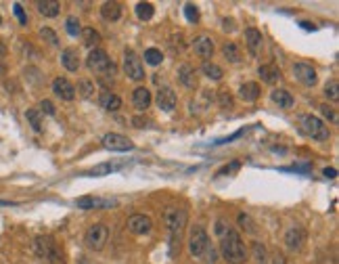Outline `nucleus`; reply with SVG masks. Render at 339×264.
I'll return each mask as SVG.
<instances>
[{
    "label": "nucleus",
    "mask_w": 339,
    "mask_h": 264,
    "mask_svg": "<svg viewBox=\"0 0 339 264\" xmlns=\"http://www.w3.org/2000/svg\"><path fill=\"white\" fill-rule=\"evenodd\" d=\"M164 220L170 233V256H176V252H180V241H183V233L187 227V210L172 206L166 210Z\"/></svg>",
    "instance_id": "1"
},
{
    "label": "nucleus",
    "mask_w": 339,
    "mask_h": 264,
    "mask_svg": "<svg viewBox=\"0 0 339 264\" xmlns=\"http://www.w3.org/2000/svg\"><path fill=\"white\" fill-rule=\"evenodd\" d=\"M220 252L229 264H243L247 260V248L237 231L229 229L220 237Z\"/></svg>",
    "instance_id": "2"
},
{
    "label": "nucleus",
    "mask_w": 339,
    "mask_h": 264,
    "mask_svg": "<svg viewBox=\"0 0 339 264\" xmlns=\"http://www.w3.org/2000/svg\"><path fill=\"white\" fill-rule=\"evenodd\" d=\"M34 252L44 264H67L63 250L57 246V241L51 235H40L34 241Z\"/></svg>",
    "instance_id": "3"
},
{
    "label": "nucleus",
    "mask_w": 339,
    "mask_h": 264,
    "mask_svg": "<svg viewBox=\"0 0 339 264\" xmlns=\"http://www.w3.org/2000/svg\"><path fill=\"white\" fill-rule=\"evenodd\" d=\"M88 70L95 72V74H101V76H116V65H113V61L109 59L107 51L103 49H93L88 55Z\"/></svg>",
    "instance_id": "4"
},
{
    "label": "nucleus",
    "mask_w": 339,
    "mask_h": 264,
    "mask_svg": "<svg viewBox=\"0 0 339 264\" xmlns=\"http://www.w3.org/2000/svg\"><path fill=\"white\" fill-rule=\"evenodd\" d=\"M300 124H302V130L306 132L310 139H314V141H327V139L331 137V132H329V128L325 126V122H323L321 118L312 116V114L302 116V118H300Z\"/></svg>",
    "instance_id": "5"
},
{
    "label": "nucleus",
    "mask_w": 339,
    "mask_h": 264,
    "mask_svg": "<svg viewBox=\"0 0 339 264\" xmlns=\"http://www.w3.org/2000/svg\"><path fill=\"white\" fill-rule=\"evenodd\" d=\"M107 239H109V229H107L105 225H101V223L90 227V229L86 231V237H84L86 246H88L90 250H95V252H101V250L105 248Z\"/></svg>",
    "instance_id": "6"
},
{
    "label": "nucleus",
    "mask_w": 339,
    "mask_h": 264,
    "mask_svg": "<svg viewBox=\"0 0 339 264\" xmlns=\"http://www.w3.org/2000/svg\"><path fill=\"white\" fill-rule=\"evenodd\" d=\"M208 248H210V239H208V233H206V229L203 227H195L193 231H191V239H189V250H191V254L193 256H203L208 252Z\"/></svg>",
    "instance_id": "7"
},
{
    "label": "nucleus",
    "mask_w": 339,
    "mask_h": 264,
    "mask_svg": "<svg viewBox=\"0 0 339 264\" xmlns=\"http://www.w3.org/2000/svg\"><path fill=\"white\" fill-rule=\"evenodd\" d=\"M124 72L132 80H143L145 78L143 61L139 59V55L134 53V51H126V55H124Z\"/></svg>",
    "instance_id": "8"
},
{
    "label": "nucleus",
    "mask_w": 339,
    "mask_h": 264,
    "mask_svg": "<svg viewBox=\"0 0 339 264\" xmlns=\"http://www.w3.org/2000/svg\"><path fill=\"white\" fill-rule=\"evenodd\" d=\"M103 145L111 151H130L134 149V143L124 137V135H116V132H109V135L103 137Z\"/></svg>",
    "instance_id": "9"
},
{
    "label": "nucleus",
    "mask_w": 339,
    "mask_h": 264,
    "mask_svg": "<svg viewBox=\"0 0 339 264\" xmlns=\"http://www.w3.org/2000/svg\"><path fill=\"white\" fill-rule=\"evenodd\" d=\"M151 229H153V223L145 214H134L128 218V231L134 235H147V233H151Z\"/></svg>",
    "instance_id": "10"
},
{
    "label": "nucleus",
    "mask_w": 339,
    "mask_h": 264,
    "mask_svg": "<svg viewBox=\"0 0 339 264\" xmlns=\"http://www.w3.org/2000/svg\"><path fill=\"white\" fill-rule=\"evenodd\" d=\"M293 74H296V78L302 84H306V86H314L316 82H319L316 70L312 68V65H308V63H296V65H293Z\"/></svg>",
    "instance_id": "11"
},
{
    "label": "nucleus",
    "mask_w": 339,
    "mask_h": 264,
    "mask_svg": "<svg viewBox=\"0 0 339 264\" xmlns=\"http://www.w3.org/2000/svg\"><path fill=\"white\" fill-rule=\"evenodd\" d=\"M285 244H287V250H291V252H300V250L304 248V244H306V231H304L302 227H293V229H289L287 235H285Z\"/></svg>",
    "instance_id": "12"
},
{
    "label": "nucleus",
    "mask_w": 339,
    "mask_h": 264,
    "mask_svg": "<svg viewBox=\"0 0 339 264\" xmlns=\"http://www.w3.org/2000/svg\"><path fill=\"white\" fill-rule=\"evenodd\" d=\"M53 93L63 99V101H74L76 99V86L70 82V80H65V78H55L53 82Z\"/></svg>",
    "instance_id": "13"
},
{
    "label": "nucleus",
    "mask_w": 339,
    "mask_h": 264,
    "mask_svg": "<svg viewBox=\"0 0 339 264\" xmlns=\"http://www.w3.org/2000/svg\"><path fill=\"white\" fill-rule=\"evenodd\" d=\"M245 44H247V49H250V53L254 57H258L264 49V36L262 32H258L256 28H247L245 30Z\"/></svg>",
    "instance_id": "14"
},
{
    "label": "nucleus",
    "mask_w": 339,
    "mask_h": 264,
    "mask_svg": "<svg viewBox=\"0 0 339 264\" xmlns=\"http://www.w3.org/2000/svg\"><path fill=\"white\" fill-rule=\"evenodd\" d=\"M178 82L183 84L185 88H189V91H195V88L199 86V80H197V70L193 68V65H180L178 68Z\"/></svg>",
    "instance_id": "15"
},
{
    "label": "nucleus",
    "mask_w": 339,
    "mask_h": 264,
    "mask_svg": "<svg viewBox=\"0 0 339 264\" xmlns=\"http://www.w3.org/2000/svg\"><path fill=\"white\" fill-rule=\"evenodd\" d=\"M193 49H195V53H197L201 59L208 61V59L214 55V40L208 38V36H197L195 42H193Z\"/></svg>",
    "instance_id": "16"
},
{
    "label": "nucleus",
    "mask_w": 339,
    "mask_h": 264,
    "mask_svg": "<svg viewBox=\"0 0 339 264\" xmlns=\"http://www.w3.org/2000/svg\"><path fill=\"white\" fill-rule=\"evenodd\" d=\"M178 99H176V93L172 91V88H162L160 93H157V105H160V109H164V112H174Z\"/></svg>",
    "instance_id": "17"
},
{
    "label": "nucleus",
    "mask_w": 339,
    "mask_h": 264,
    "mask_svg": "<svg viewBox=\"0 0 339 264\" xmlns=\"http://www.w3.org/2000/svg\"><path fill=\"white\" fill-rule=\"evenodd\" d=\"M61 61H63V68L67 72H78L80 70V53H78V49H65L63 55H61Z\"/></svg>",
    "instance_id": "18"
},
{
    "label": "nucleus",
    "mask_w": 339,
    "mask_h": 264,
    "mask_svg": "<svg viewBox=\"0 0 339 264\" xmlns=\"http://www.w3.org/2000/svg\"><path fill=\"white\" fill-rule=\"evenodd\" d=\"M76 206L82 208V210H93V208H111V206H116V202L99 200V197H80V200L76 202Z\"/></svg>",
    "instance_id": "19"
},
{
    "label": "nucleus",
    "mask_w": 339,
    "mask_h": 264,
    "mask_svg": "<svg viewBox=\"0 0 339 264\" xmlns=\"http://www.w3.org/2000/svg\"><path fill=\"white\" fill-rule=\"evenodd\" d=\"M99 103L103 109H107V112H118V109L122 107V99L118 95H113L111 91H103L101 97H99Z\"/></svg>",
    "instance_id": "20"
},
{
    "label": "nucleus",
    "mask_w": 339,
    "mask_h": 264,
    "mask_svg": "<svg viewBox=\"0 0 339 264\" xmlns=\"http://www.w3.org/2000/svg\"><path fill=\"white\" fill-rule=\"evenodd\" d=\"M132 103L137 109H141V112H145V109L151 105V93L147 91L145 86H139L137 91L132 93Z\"/></svg>",
    "instance_id": "21"
},
{
    "label": "nucleus",
    "mask_w": 339,
    "mask_h": 264,
    "mask_svg": "<svg viewBox=\"0 0 339 264\" xmlns=\"http://www.w3.org/2000/svg\"><path fill=\"white\" fill-rule=\"evenodd\" d=\"M239 95L245 103H254L260 99V86L256 82H245L241 88H239Z\"/></svg>",
    "instance_id": "22"
},
{
    "label": "nucleus",
    "mask_w": 339,
    "mask_h": 264,
    "mask_svg": "<svg viewBox=\"0 0 339 264\" xmlns=\"http://www.w3.org/2000/svg\"><path fill=\"white\" fill-rule=\"evenodd\" d=\"M270 99H273L281 109H291L293 107V95L289 91H285V88H277V91H273V95H270Z\"/></svg>",
    "instance_id": "23"
},
{
    "label": "nucleus",
    "mask_w": 339,
    "mask_h": 264,
    "mask_svg": "<svg viewBox=\"0 0 339 264\" xmlns=\"http://www.w3.org/2000/svg\"><path fill=\"white\" fill-rule=\"evenodd\" d=\"M258 74L266 84H277L279 78H281V70L277 68V65H260Z\"/></svg>",
    "instance_id": "24"
},
{
    "label": "nucleus",
    "mask_w": 339,
    "mask_h": 264,
    "mask_svg": "<svg viewBox=\"0 0 339 264\" xmlns=\"http://www.w3.org/2000/svg\"><path fill=\"white\" fill-rule=\"evenodd\" d=\"M38 11L44 17H57L59 11H61V5L55 3V0H40V3H38Z\"/></svg>",
    "instance_id": "25"
},
{
    "label": "nucleus",
    "mask_w": 339,
    "mask_h": 264,
    "mask_svg": "<svg viewBox=\"0 0 339 264\" xmlns=\"http://www.w3.org/2000/svg\"><path fill=\"white\" fill-rule=\"evenodd\" d=\"M222 55L226 57V61H231V63H241L243 61V55H241V51H239V47L235 42H226L222 47Z\"/></svg>",
    "instance_id": "26"
},
{
    "label": "nucleus",
    "mask_w": 339,
    "mask_h": 264,
    "mask_svg": "<svg viewBox=\"0 0 339 264\" xmlns=\"http://www.w3.org/2000/svg\"><path fill=\"white\" fill-rule=\"evenodd\" d=\"M101 15H103V19H107V21H118L120 15H122V7H120L118 3H105L103 9H101Z\"/></svg>",
    "instance_id": "27"
},
{
    "label": "nucleus",
    "mask_w": 339,
    "mask_h": 264,
    "mask_svg": "<svg viewBox=\"0 0 339 264\" xmlns=\"http://www.w3.org/2000/svg\"><path fill=\"white\" fill-rule=\"evenodd\" d=\"M201 72L206 74L210 80H220L224 74H222V70L218 68L216 63H212V61H203V65H201Z\"/></svg>",
    "instance_id": "28"
},
{
    "label": "nucleus",
    "mask_w": 339,
    "mask_h": 264,
    "mask_svg": "<svg viewBox=\"0 0 339 264\" xmlns=\"http://www.w3.org/2000/svg\"><path fill=\"white\" fill-rule=\"evenodd\" d=\"M80 34H82V38H84V44H86V47H97V44L101 42L99 32H95L93 28H84Z\"/></svg>",
    "instance_id": "29"
},
{
    "label": "nucleus",
    "mask_w": 339,
    "mask_h": 264,
    "mask_svg": "<svg viewBox=\"0 0 339 264\" xmlns=\"http://www.w3.org/2000/svg\"><path fill=\"white\" fill-rule=\"evenodd\" d=\"M78 93H80V97H84V99H93V95H95V84L90 82V80H80V82H78Z\"/></svg>",
    "instance_id": "30"
},
{
    "label": "nucleus",
    "mask_w": 339,
    "mask_h": 264,
    "mask_svg": "<svg viewBox=\"0 0 339 264\" xmlns=\"http://www.w3.org/2000/svg\"><path fill=\"white\" fill-rule=\"evenodd\" d=\"M120 168H122V164H101V166L93 168L88 174H90V176H103V174H109V172H116V170H120Z\"/></svg>",
    "instance_id": "31"
},
{
    "label": "nucleus",
    "mask_w": 339,
    "mask_h": 264,
    "mask_svg": "<svg viewBox=\"0 0 339 264\" xmlns=\"http://www.w3.org/2000/svg\"><path fill=\"white\" fill-rule=\"evenodd\" d=\"M26 118H28V122L32 124V128H34L36 132H40V130H42V114L38 112V109H28Z\"/></svg>",
    "instance_id": "32"
},
{
    "label": "nucleus",
    "mask_w": 339,
    "mask_h": 264,
    "mask_svg": "<svg viewBox=\"0 0 339 264\" xmlns=\"http://www.w3.org/2000/svg\"><path fill=\"white\" fill-rule=\"evenodd\" d=\"M153 13H155V9H153L151 3H139V5H137V15H139V19L149 21V19L153 17Z\"/></svg>",
    "instance_id": "33"
},
{
    "label": "nucleus",
    "mask_w": 339,
    "mask_h": 264,
    "mask_svg": "<svg viewBox=\"0 0 339 264\" xmlns=\"http://www.w3.org/2000/svg\"><path fill=\"white\" fill-rule=\"evenodd\" d=\"M145 61H147L149 65H160V63L164 61V55H162L160 49H147V51H145Z\"/></svg>",
    "instance_id": "34"
},
{
    "label": "nucleus",
    "mask_w": 339,
    "mask_h": 264,
    "mask_svg": "<svg viewBox=\"0 0 339 264\" xmlns=\"http://www.w3.org/2000/svg\"><path fill=\"white\" fill-rule=\"evenodd\" d=\"M65 30H67V34L70 36H78L80 32H82V28H80V21H78V17H67L65 19Z\"/></svg>",
    "instance_id": "35"
},
{
    "label": "nucleus",
    "mask_w": 339,
    "mask_h": 264,
    "mask_svg": "<svg viewBox=\"0 0 339 264\" xmlns=\"http://www.w3.org/2000/svg\"><path fill=\"white\" fill-rule=\"evenodd\" d=\"M325 95H327V99H331V101H337V99H339V82H337L335 78L327 82V86H325Z\"/></svg>",
    "instance_id": "36"
},
{
    "label": "nucleus",
    "mask_w": 339,
    "mask_h": 264,
    "mask_svg": "<svg viewBox=\"0 0 339 264\" xmlns=\"http://www.w3.org/2000/svg\"><path fill=\"white\" fill-rule=\"evenodd\" d=\"M239 225H241L243 231L252 233V235H256V231H258V229H256V223H254V220L247 216V214H239Z\"/></svg>",
    "instance_id": "37"
},
{
    "label": "nucleus",
    "mask_w": 339,
    "mask_h": 264,
    "mask_svg": "<svg viewBox=\"0 0 339 264\" xmlns=\"http://www.w3.org/2000/svg\"><path fill=\"white\" fill-rule=\"evenodd\" d=\"M40 38L47 40L49 44H53V47H59V38H57V34H55L51 28H42V30H40Z\"/></svg>",
    "instance_id": "38"
},
{
    "label": "nucleus",
    "mask_w": 339,
    "mask_h": 264,
    "mask_svg": "<svg viewBox=\"0 0 339 264\" xmlns=\"http://www.w3.org/2000/svg\"><path fill=\"white\" fill-rule=\"evenodd\" d=\"M185 15H187V19L191 21V24H197V21H199V9L195 5H187L185 7Z\"/></svg>",
    "instance_id": "39"
},
{
    "label": "nucleus",
    "mask_w": 339,
    "mask_h": 264,
    "mask_svg": "<svg viewBox=\"0 0 339 264\" xmlns=\"http://www.w3.org/2000/svg\"><path fill=\"white\" fill-rule=\"evenodd\" d=\"M254 256L258 264H266V250L262 244H254Z\"/></svg>",
    "instance_id": "40"
},
{
    "label": "nucleus",
    "mask_w": 339,
    "mask_h": 264,
    "mask_svg": "<svg viewBox=\"0 0 339 264\" xmlns=\"http://www.w3.org/2000/svg\"><path fill=\"white\" fill-rule=\"evenodd\" d=\"M241 168V162H233V164H226L224 168H220L218 172H216V176H224V174H233V172H237Z\"/></svg>",
    "instance_id": "41"
},
{
    "label": "nucleus",
    "mask_w": 339,
    "mask_h": 264,
    "mask_svg": "<svg viewBox=\"0 0 339 264\" xmlns=\"http://www.w3.org/2000/svg\"><path fill=\"white\" fill-rule=\"evenodd\" d=\"M13 11H15L17 19H19V24H21V26H28V15H26L24 7H21V5L17 3V5H13Z\"/></svg>",
    "instance_id": "42"
},
{
    "label": "nucleus",
    "mask_w": 339,
    "mask_h": 264,
    "mask_svg": "<svg viewBox=\"0 0 339 264\" xmlns=\"http://www.w3.org/2000/svg\"><path fill=\"white\" fill-rule=\"evenodd\" d=\"M38 112H40V114H47V116H55V105H53L51 101H42Z\"/></svg>",
    "instance_id": "43"
},
{
    "label": "nucleus",
    "mask_w": 339,
    "mask_h": 264,
    "mask_svg": "<svg viewBox=\"0 0 339 264\" xmlns=\"http://www.w3.org/2000/svg\"><path fill=\"white\" fill-rule=\"evenodd\" d=\"M220 103L222 107H233V97L229 95V91H220Z\"/></svg>",
    "instance_id": "44"
},
{
    "label": "nucleus",
    "mask_w": 339,
    "mask_h": 264,
    "mask_svg": "<svg viewBox=\"0 0 339 264\" xmlns=\"http://www.w3.org/2000/svg\"><path fill=\"white\" fill-rule=\"evenodd\" d=\"M321 112H323V116L329 118L331 122H337V116H335V112H333V107H329V105H321Z\"/></svg>",
    "instance_id": "45"
},
{
    "label": "nucleus",
    "mask_w": 339,
    "mask_h": 264,
    "mask_svg": "<svg viewBox=\"0 0 339 264\" xmlns=\"http://www.w3.org/2000/svg\"><path fill=\"white\" fill-rule=\"evenodd\" d=\"M270 264H287V260H285V256H283V254L275 252V254H273V258H270Z\"/></svg>",
    "instance_id": "46"
},
{
    "label": "nucleus",
    "mask_w": 339,
    "mask_h": 264,
    "mask_svg": "<svg viewBox=\"0 0 339 264\" xmlns=\"http://www.w3.org/2000/svg\"><path fill=\"white\" fill-rule=\"evenodd\" d=\"M226 231H229V227H226V223H224V220H218V223H216V233L222 237Z\"/></svg>",
    "instance_id": "47"
},
{
    "label": "nucleus",
    "mask_w": 339,
    "mask_h": 264,
    "mask_svg": "<svg viewBox=\"0 0 339 264\" xmlns=\"http://www.w3.org/2000/svg\"><path fill=\"white\" fill-rule=\"evenodd\" d=\"M323 174L327 176V179H335V174H337V172H335L333 168H325V170H323Z\"/></svg>",
    "instance_id": "48"
},
{
    "label": "nucleus",
    "mask_w": 339,
    "mask_h": 264,
    "mask_svg": "<svg viewBox=\"0 0 339 264\" xmlns=\"http://www.w3.org/2000/svg\"><path fill=\"white\" fill-rule=\"evenodd\" d=\"M0 55H7V44L3 42V38H0Z\"/></svg>",
    "instance_id": "49"
},
{
    "label": "nucleus",
    "mask_w": 339,
    "mask_h": 264,
    "mask_svg": "<svg viewBox=\"0 0 339 264\" xmlns=\"http://www.w3.org/2000/svg\"><path fill=\"white\" fill-rule=\"evenodd\" d=\"M302 28H304V30H314V26H312V24H308V21H304Z\"/></svg>",
    "instance_id": "50"
},
{
    "label": "nucleus",
    "mask_w": 339,
    "mask_h": 264,
    "mask_svg": "<svg viewBox=\"0 0 339 264\" xmlns=\"http://www.w3.org/2000/svg\"><path fill=\"white\" fill-rule=\"evenodd\" d=\"M80 264H88V258H80Z\"/></svg>",
    "instance_id": "51"
},
{
    "label": "nucleus",
    "mask_w": 339,
    "mask_h": 264,
    "mask_svg": "<svg viewBox=\"0 0 339 264\" xmlns=\"http://www.w3.org/2000/svg\"><path fill=\"white\" fill-rule=\"evenodd\" d=\"M5 74V65H0V76H3Z\"/></svg>",
    "instance_id": "52"
},
{
    "label": "nucleus",
    "mask_w": 339,
    "mask_h": 264,
    "mask_svg": "<svg viewBox=\"0 0 339 264\" xmlns=\"http://www.w3.org/2000/svg\"><path fill=\"white\" fill-rule=\"evenodd\" d=\"M0 24H3V17H0Z\"/></svg>",
    "instance_id": "53"
}]
</instances>
